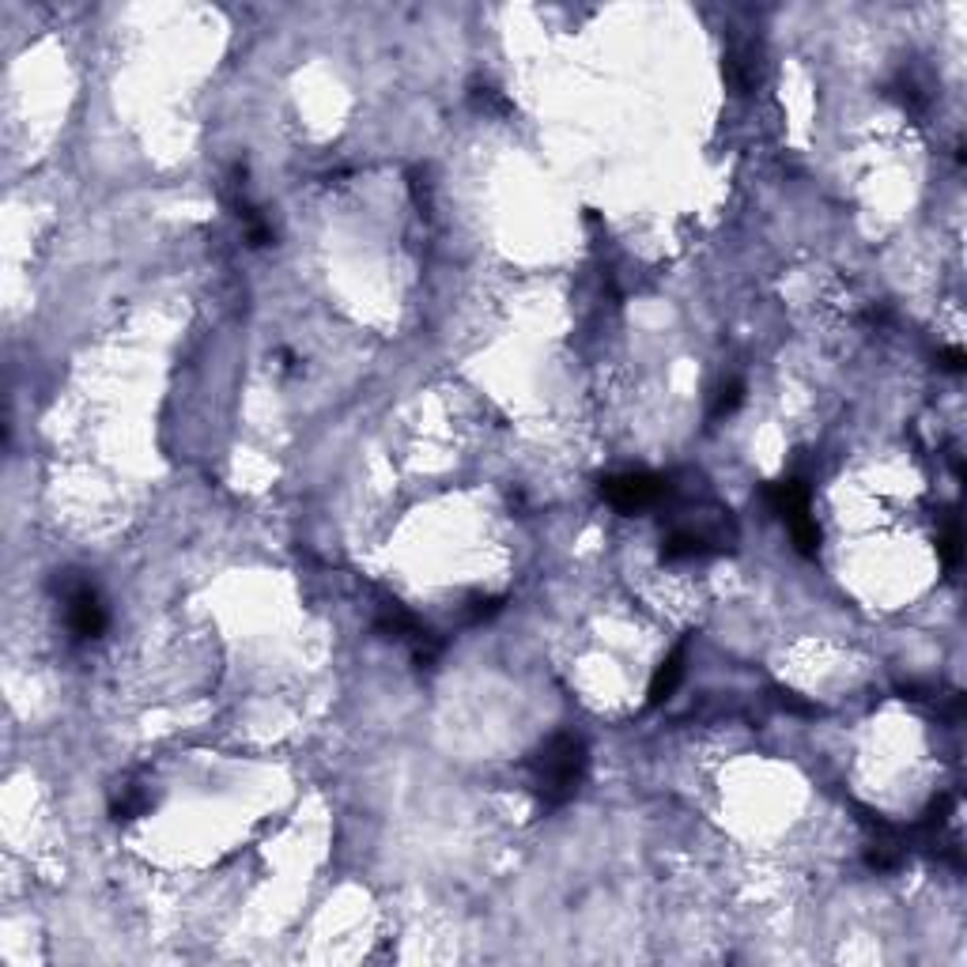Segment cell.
<instances>
[{
	"instance_id": "cell-1",
	"label": "cell",
	"mask_w": 967,
	"mask_h": 967,
	"mask_svg": "<svg viewBox=\"0 0 967 967\" xmlns=\"http://www.w3.org/2000/svg\"><path fill=\"white\" fill-rule=\"evenodd\" d=\"M586 767H590V752L586 741L575 733H552L544 737L541 745L533 748L529 756V786L544 805H567L578 794V786L586 779Z\"/></svg>"
},
{
	"instance_id": "cell-2",
	"label": "cell",
	"mask_w": 967,
	"mask_h": 967,
	"mask_svg": "<svg viewBox=\"0 0 967 967\" xmlns=\"http://www.w3.org/2000/svg\"><path fill=\"white\" fill-rule=\"evenodd\" d=\"M53 590L65 605V628L72 635V643H95L110 628V612L102 601L99 586L91 582L84 571H57Z\"/></svg>"
},
{
	"instance_id": "cell-3",
	"label": "cell",
	"mask_w": 967,
	"mask_h": 967,
	"mask_svg": "<svg viewBox=\"0 0 967 967\" xmlns=\"http://www.w3.org/2000/svg\"><path fill=\"white\" fill-rule=\"evenodd\" d=\"M374 631L382 635V639H390V643H401L416 658V665H435V658L442 654V643L439 635L427 628V624H420L412 612L401 605V601H393V597H382L378 601V609H374Z\"/></svg>"
},
{
	"instance_id": "cell-4",
	"label": "cell",
	"mask_w": 967,
	"mask_h": 967,
	"mask_svg": "<svg viewBox=\"0 0 967 967\" xmlns=\"http://www.w3.org/2000/svg\"><path fill=\"white\" fill-rule=\"evenodd\" d=\"M601 495H605L609 507L624 510V514H639V510L662 507L673 495V484H669V476L658 473H616L601 480Z\"/></svg>"
},
{
	"instance_id": "cell-5",
	"label": "cell",
	"mask_w": 967,
	"mask_h": 967,
	"mask_svg": "<svg viewBox=\"0 0 967 967\" xmlns=\"http://www.w3.org/2000/svg\"><path fill=\"white\" fill-rule=\"evenodd\" d=\"M730 544L722 533H711V529H696V526H673L665 533L662 541V560L677 563V560H703V556H714V552H726Z\"/></svg>"
},
{
	"instance_id": "cell-6",
	"label": "cell",
	"mask_w": 967,
	"mask_h": 967,
	"mask_svg": "<svg viewBox=\"0 0 967 967\" xmlns=\"http://www.w3.org/2000/svg\"><path fill=\"white\" fill-rule=\"evenodd\" d=\"M767 503H771V510L779 514L786 526L805 518V514H813V492H809L805 480H779V484H771L767 488Z\"/></svg>"
},
{
	"instance_id": "cell-7",
	"label": "cell",
	"mask_w": 967,
	"mask_h": 967,
	"mask_svg": "<svg viewBox=\"0 0 967 967\" xmlns=\"http://www.w3.org/2000/svg\"><path fill=\"white\" fill-rule=\"evenodd\" d=\"M684 662H688V646H677V650L658 665V673H654V680H650V696H646L650 707H662L665 699H673V692H677L684 673H688V665Z\"/></svg>"
},
{
	"instance_id": "cell-8",
	"label": "cell",
	"mask_w": 967,
	"mask_h": 967,
	"mask_svg": "<svg viewBox=\"0 0 967 967\" xmlns=\"http://www.w3.org/2000/svg\"><path fill=\"white\" fill-rule=\"evenodd\" d=\"M152 809V794L148 790H140V786H121V794L114 798V805H110V816L114 820H136V816H144Z\"/></svg>"
},
{
	"instance_id": "cell-9",
	"label": "cell",
	"mask_w": 967,
	"mask_h": 967,
	"mask_svg": "<svg viewBox=\"0 0 967 967\" xmlns=\"http://www.w3.org/2000/svg\"><path fill=\"white\" fill-rule=\"evenodd\" d=\"M937 556H941V563L945 567H960V556H964V541H960V522L956 518H949L945 522V529L937 533Z\"/></svg>"
},
{
	"instance_id": "cell-10",
	"label": "cell",
	"mask_w": 967,
	"mask_h": 967,
	"mask_svg": "<svg viewBox=\"0 0 967 967\" xmlns=\"http://www.w3.org/2000/svg\"><path fill=\"white\" fill-rule=\"evenodd\" d=\"M790 537H794V548H798L801 556H816L820 552V526H816L813 514H805V518H798V522H790Z\"/></svg>"
},
{
	"instance_id": "cell-11",
	"label": "cell",
	"mask_w": 967,
	"mask_h": 967,
	"mask_svg": "<svg viewBox=\"0 0 967 967\" xmlns=\"http://www.w3.org/2000/svg\"><path fill=\"white\" fill-rule=\"evenodd\" d=\"M745 405V382L741 378H730L722 390H718V397H714V408H711V416L714 420H722V416H733L737 408Z\"/></svg>"
},
{
	"instance_id": "cell-12",
	"label": "cell",
	"mask_w": 967,
	"mask_h": 967,
	"mask_svg": "<svg viewBox=\"0 0 967 967\" xmlns=\"http://www.w3.org/2000/svg\"><path fill=\"white\" fill-rule=\"evenodd\" d=\"M499 609H503V597H473L469 609H465V620H469V624H484V620H492Z\"/></svg>"
},
{
	"instance_id": "cell-13",
	"label": "cell",
	"mask_w": 967,
	"mask_h": 967,
	"mask_svg": "<svg viewBox=\"0 0 967 967\" xmlns=\"http://www.w3.org/2000/svg\"><path fill=\"white\" fill-rule=\"evenodd\" d=\"M473 102L480 106V110H503V114H510V102L495 91V87H476L473 91Z\"/></svg>"
},
{
	"instance_id": "cell-14",
	"label": "cell",
	"mask_w": 967,
	"mask_h": 967,
	"mask_svg": "<svg viewBox=\"0 0 967 967\" xmlns=\"http://www.w3.org/2000/svg\"><path fill=\"white\" fill-rule=\"evenodd\" d=\"M941 367L949 374H964V367H967V356L960 352V348H941Z\"/></svg>"
}]
</instances>
